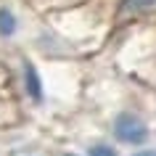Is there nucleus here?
<instances>
[{"label": "nucleus", "mask_w": 156, "mask_h": 156, "mask_svg": "<svg viewBox=\"0 0 156 156\" xmlns=\"http://www.w3.org/2000/svg\"><path fill=\"white\" fill-rule=\"evenodd\" d=\"M111 138L116 146H127V148H143L151 140V124L146 122V116L132 111V108H122L116 111L111 119Z\"/></svg>", "instance_id": "nucleus-1"}, {"label": "nucleus", "mask_w": 156, "mask_h": 156, "mask_svg": "<svg viewBox=\"0 0 156 156\" xmlns=\"http://www.w3.org/2000/svg\"><path fill=\"white\" fill-rule=\"evenodd\" d=\"M21 87H24V95L32 101V103H42V101H45L42 74L29 58H21Z\"/></svg>", "instance_id": "nucleus-2"}, {"label": "nucleus", "mask_w": 156, "mask_h": 156, "mask_svg": "<svg viewBox=\"0 0 156 156\" xmlns=\"http://www.w3.org/2000/svg\"><path fill=\"white\" fill-rule=\"evenodd\" d=\"M156 0H119V8H116V16L122 21H130V19H140L146 13H154Z\"/></svg>", "instance_id": "nucleus-3"}, {"label": "nucleus", "mask_w": 156, "mask_h": 156, "mask_svg": "<svg viewBox=\"0 0 156 156\" xmlns=\"http://www.w3.org/2000/svg\"><path fill=\"white\" fill-rule=\"evenodd\" d=\"M19 29V19L8 5H0V37H13Z\"/></svg>", "instance_id": "nucleus-4"}, {"label": "nucleus", "mask_w": 156, "mask_h": 156, "mask_svg": "<svg viewBox=\"0 0 156 156\" xmlns=\"http://www.w3.org/2000/svg\"><path fill=\"white\" fill-rule=\"evenodd\" d=\"M85 156H119V148L116 143H108V140H95L85 148Z\"/></svg>", "instance_id": "nucleus-5"}, {"label": "nucleus", "mask_w": 156, "mask_h": 156, "mask_svg": "<svg viewBox=\"0 0 156 156\" xmlns=\"http://www.w3.org/2000/svg\"><path fill=\"white\" fill-rule=\"evenodd\" d=\"M130 156H156V148H154V146H143V148L130 151Z\"/></svg>", "instance_id": "nucleus-6"}, {"label": "nucleus", "mask_w": 156, "mask_h": 156, "mask_svg": "<svg viewBox=\"0 0 156 156\" xmlns=\"http://www.w3.org/2000/svg\"><path fill=\"white\" fill-rule=\"evenodd\" d=\"M61 156H85V154H77V151H64Z\"/></svg>", "instance_id": "nucleus-7"}, {"label": "nucleus", "mask_w": 156, "mask_h": 156, "mask_svg": "<svg viewBox=\"0 0 156 156\" xmlns=\"http://www.w3.org/2000/svg\"><path fill=\"white\" fill-rule=\"evenodd\" d=\"M154 13H156V8H154Z\"/></svg>", "instance_id": "nucleus-8"}]
</instances>
